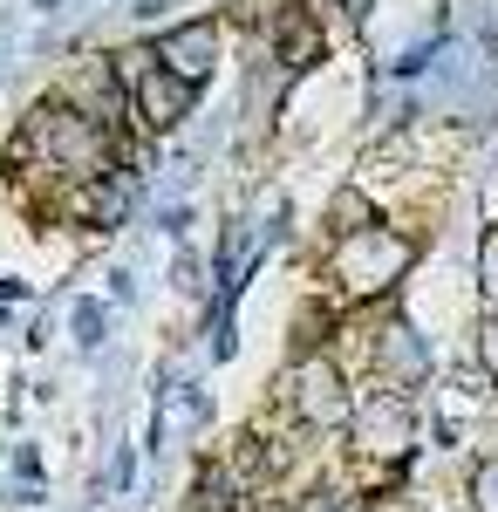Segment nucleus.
I'll return each mask as SVG.
<instances>
[{
  "label": "nucleus",
  "mask_w": 498,
  "mask_h": 512,
  "mask_svg": "<svg viewBox=\"0 0 498 512\" xmlns=\"http://www.w3.org/2000/svg\"><path fill=\"white\" fill-rule=\"evenodd\" d=\"M28 130H35V144L62 164V171H76V178H96V171H103V130H96V117H76V110H35Z\"/></svg>",
  "instance_id": "obj_1"
},
{
  "label": "nucleus",
  "mask_w": 498,
  "mask_h": 512,
  "mask_svg": "<svg viewBox=\"0 0 498 512\" xmlns=\"http://www.w3.org/2000/svg\"><path fill=\"white\" fill-rule=\"evenodd\" d=\"M410 267V239H396V233H355L342 239V253H335V274L355 287V294H376V287H389V280Z\"/></svg>",
  "instance_id": "obj_2"
},
{
  "label": "nucleus",
  "mask_w": 498,
  "mask_h": 512,
  "mask_svg": "<svg viewBox=\"0 0 498 512\" xmlns=\"http://www.w3.org/2000/svg\"><path fill=\"white\" fill-rule=\"evenodd\" d=\"M294 410H301L314 431H335V424H355V410H348V383L335 362H321V355H307L301 369H294Z\"/></svg>",
  "instance_id": "obj_3"
},
{
  "label": "nucleus",
  "mask_w": 498,
  "mask_h": 512,
  "mask_svg": "<svg viewBox=\"0 0 498 512\" xmlns=\"http://www.w3.org/2000/svg\"><path fill=\"white\" fill-rule=\"evenodd\" d=\"M355 444L369 451V458H403L410 444H417V417H410V403L403 396H369L362 410H355Z\"/></svg>",
  "instance_id": "obj_4"
},
{
  "label": "nucleus",
  "mask_w": 498,
  "mask_h": 512,
  "mask_svg": "<svg viewBox=\"0 0 498 512\" xmlns=\"http://www.w3.org/2000/svg\"><path fill=\"white\" fill-rule=\"evenodd\" d=\"M212 55H219V28L212 21H185V28H171V35L157 41V62L178 82H192V89L212 76Z\"/></svg>",
  "instance_id": "obj_5"
},
{
  "label": "nucleus",
  "mask_w": 498,
  "mask_h": 512,
  "mask_svg": "<svg viewBox=\"0 0 498 512\" xmlns=\"http://www.w3.org/2000/svg\"><path fill=\"white\" fill-rule=\"evenodd\" d=\"M137 117L151 123V130H171V123L192 117V82H178L164 62H157L151 76L137 82Z\"/></svg>",
  "instance_id": "obj_6"
},
{
  "label": "nucleus",
  "mask_w": 498,
  "mask_h": 512,
  "mask_svg": "<svg viewBox=\"0 0 498 512\" xmlns=\"http://www.w3.org/2000/svg\"><path fill=\"white\" fill-rule=\"evenodd\" d=\"M376 362H383L389 383H423V376H430V349L417 342V328H410V321H389V328H383Z\"/></svg>",
  "instance_id": "obj_7"
},
{
  "label": "nucleus",
  "mask_w": 498,
  "mask_h": 512,
  "mask_svg": "<svg viewBox=\"0 0 498 512\" xmlns=\"http://www.w3.org/2000/svg\"><path fill=\"white\" fill-rule=\"evenodd\" d=\"M328 219H335V233H342V239H355V233H376V205H369L362 192H335Z\"/></svg>",
  "instance_id": "obj_8"
},
{
  "label": "nucleus",
  "mask_w": 498,
  "mask_h": 512,
  "mask_svg": "<svg viewBox=\"0 0 498 512\" xmlns=\"http://www.w3.org/2000/svg\"><path fill=\"white\" fill-rule=\"evenodd\" d=\"M192 424H205V396L198 390H171L164 410H157V431H192Z\"/></svg>",
  "instance_id": "obj_9"
},
{
  "label": "nucleus",
  "mask_w": 498,
  "mask_h": 512,
  "mask_svg": "<svg viewBox=\"0 0 498 512\" xmlns=\"http://www.w3.org/2000/svg\"><path fill=\"white\" fill-rule=\"evenodd\" d=\"M280 55H287V69H307V62L321 55V35H314L307 21H287V28H280Z\"/></svg>",
  "instance_id": "obj_10"
},
{
  "label": "nucleus",
  "mask_w": 498,
  "mask_h": 512,
  "mask_svg": "<svg viewBox=\"0 0 498 512\" xmlns=\"http://www.w3.org/2000/svg\"><path fill=\"white\" fill-rule=\"evenodd\" d=\"M471 512H498V458L471 472Z\"/></svg>",
  "instance_id": "obj_11"
},
{
  "label": "nucleus",
  "mask_w": 498,
  "mask_h": 512,
  "mask_svg": "<svg viewBox=\"0 0 498 512\" xmlns=\"http://www.w3.org/2000/svg\"><path fill=\"white\" fill-rule=\"evenodd\" d=\"M103 328H110L103 301H76V342H82V349H96V342H103Z\"/></svg>",
  "instance_id": "obj_12"
},
{
  "label": "nucleus",
  "mask_w": 498,
  "mask_h": 512,
  "mask_svg": "<svg viewBox=\"0 0 498 512\" xmlns=\"http://www.w3.org/2000/svg\"><path fill=\"white\" fill-rule=\"evenodd\" d=\"M198 512H232V478L226 472H205V478H198Z\"/></svg>",
  "instance_id": "obj_13"
},
{
  "label": "nucleus",
  "mask_w": 498,
  "mask_h": 512,
  "mask_svg": "<svg viewBox=\"0 0 498 512\" xmlns=\"http://www.w3.org/2000/svg\"><path fill=\"white\" fill-rule=\"evenodd\" d=\"M301 512H355V499H348V492H314Z\"/></svg>",
  "instance_id": "obj_14"
},
{
  "label": "nucleus",
  "mask_w": 498,
  "mask_h": 512,
  "mask_svg": "<svg viewBox=\"0 0 498 512\" xmlns=\"http://www.w3.org/2000/svg\"><path fill=\"white\" fill-rule=\"evenodd\" d=\"M253 512H287V506H280V499H260V506H253Z\"/></svg>",
  "instance_id": "obj_15"
}]
</instances>
